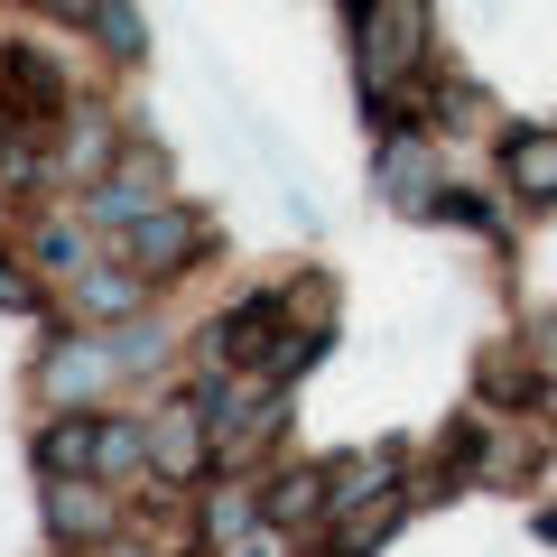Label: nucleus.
I'll return each mask as SVG.
<instances>
[{
  "instance_id": "f257e3e1",
  "label": "nucleus",
  "mask_w": 557,
  "mask_h": 557,
  "mask_svg": "<svg viewBox=\"0 0 557 557\" xmlns=\"http://www.w3.org/2000/svg\"><path fill=\"white\" fill-rule=\"evenodd\" d=\"M102 446H112V418H57V428H47V437H38V465H47V474H94V465H102Z\"/></svg>"
},
{
  "instance_id": "f03ea898",
  "label": "nucleus",
  "mask_w": 557,
  "mask_h": 557,
  "mask_svg": "<svg viewBox=\"0 0 557 557\" xmlns=\"http://www.w3.org/2000/svg\"><path fill=\"white\" fill-rule=\"evenodd\" d=\"M121 233H131V260H139V270H186V260H196V223H186L177 205H168V214L121 223Z\"/></svg>"
},
{
  "instance_id": "7ed1b4c3",
  "label": "nucleus",
  "mask_w": 557,
  "mask_h": 557,
  "mask_svg": "<svg viewBox=\"0 0 557 557\" xmlns=\"http://www.w3.org/2000/svg\"><path fill=\"white\" fill-rule=\"evenodd\" d=\"M502 168H511V186L530 205H548L557 196V131H520L511 149H502Z\"/></svg>"
},
{
  "instance_id": "20e7f679",
  "label": "nucleus",
  "mask_w": 557,
  "mask_h": 557,
  "mask_svg": "<svg viewBox=\"0 0 557 557\" xmlns=\"http://www.w3.org/2000/svg\"><path fill=\"white\" fill-rule=\"evenodd\" d=\"M149 465H168V474H196V465H205V418L196 409H168L159 418V437H149Z\"/></svg>"
},
{
  "instance_id": "39448f33",
  "label": "nucleus",
  "mask_w": 557,
  "mask_h": 557,
  "mask_svg": "<svg viewBox=\"0 0 557 557\" xmlns=\"http://www.w3.org/2000/svg\"><path fill=\"white\" fill-rule=\"evenodd\" d=\"M47 530H57V539H84V530H94V539H102V502L84 493V483H57V502H47Z\"/></svg>"
},
{
  "instance_id": "423d86ee",
  "label": "nucleus",
  "mask_w": 557,
  "mask_h": 557,
  "mask_svg": "<svg viewBox=\"0 0 557 557\" xmlns=\"http://www.w3.org/2000/svg\"><path fill=\"white\" fill-rule=\"evenodd\" d=\"M381 186H399V196H428V159H418V139H399L391 159H381Z\"/></svg>"
},
{
  "instance_id": "0eeeda50",
  "label": "nucleus",
  "mask_w": 557,
  "mask_h": 557,
  "mask_svg": "<svg viewBox=\"0 0 557 557\" xmlns=\"http://www.w3.org/2000/svg\"><path fill=\"white\" fill-rule=\"evenodd\" d=\"M102 47H112V57H139V20H131V10H121V0H102Z\"/></svg>"
},
{
  "instance_id": "6e6552de",
  "label": "nucleus",
  "mask_w": 557,
  "mask_h": 557,
  "mask_svg": "<svg viewBox=\"0 0 557 557\" xmlns=\"http://www.w3.org/2000/svg\"><path fill=\"white\" fill-rule=\"evenodd\" d=\"M38 10H57V20H75V28H94V20H102V0H38Z\"/></svg>"
},
{
  "instance_id": "1a4fd4ad",
  "label": "nucleus",
  "mask_w": 557,
  "mask_h": 557,
  "mask_svg": "<svg viewBox=\"0 0 557 557\" xmlns=\"http://www.w3.org/2000/svg\"><path fill=\"white\" fill-rule=\"evenodd\" d=\"M0 307H28V278H10V260H0Z\"/></svg>"
},
{
  "instance_id": "9d476101",
  "label": "nucleus",
  "mask_w": 557,
  "mask_h": 557,
  "mask_svg": "<svg viewBox=\"0 0 557 557\" xmlns=\"http://www.w3.org/2000/svg\"><path fill=\"white\" fill-rule=\"evenodd\" d=\"M539 344H548V354H557V325H548V335H539Z\"/></svg>"
},
{
  "instance_id": "9b49d317",
  "label": "nucleus",
  "mask_w": 557,
  "mask_h": 557,
  "mask_svg": "<svg viewBox=\"0 0 557 557\" xmlns=\"http://www.w3.org/2000/svg\"><path fill=\"white\" fill-rule=\"evenodd\" d=\"M102 557H139V548H102Z\"/></svg>"
}]
</instances>
